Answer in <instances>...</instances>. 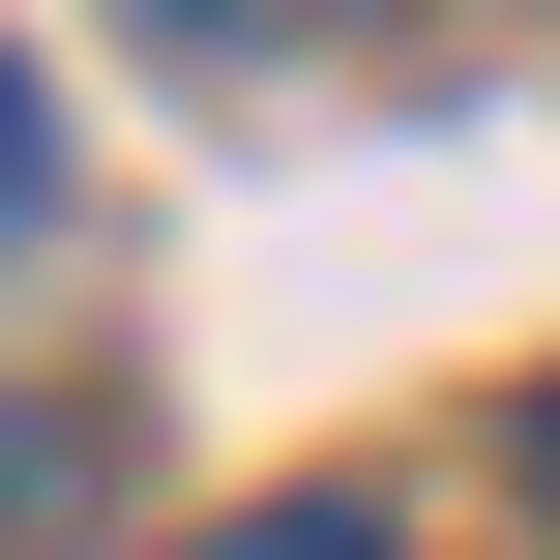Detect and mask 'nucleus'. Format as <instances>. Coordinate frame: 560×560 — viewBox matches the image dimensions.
Returning <instances> with one entry per match:
<instances>
[{
  "mask_svg": "<svg viewBox=\"0 0 560 560\" xmlns=\"http://www.w3.org/2000/svg\"><path fill=\"white\" fill-rule=\"evenodd\" d=\"M30 207H59V89L0 59V236H30Z\"/></svg>",
  "mask_w": 560,
  "mask_h": 560,
  "instance_id": "obj_2",
  "label": "nucleus"
},
{
  "mask_svg": "<svg viewBox=\"0 0 560 560\" xmlns=\"http://www.w3.org/2000/svg\"><path fill=\"white\" fill-rule=\"evenodd\" d=\"M207 560H384V502H236Z\"/></svg>",
  "mask_w": 560,
  "mask_h": 560,
  "instance_id": "obj_1",
  "label": "nucleus"
},
{
  "mask_svg": "<svg viewBox=\"0 0 560 560\" xmlns=\"http://www.w3.org/2000/svg\"><path fill=\"white\" fill-rule=\"evenodd\" d=\"M532 532H560V384H532Z\"/></svg>",
  "mask_w": 560,
  "mask_h": 560,
  "instance_id": "obj_3",
  "label": "nucleus"
}]
</instances>
